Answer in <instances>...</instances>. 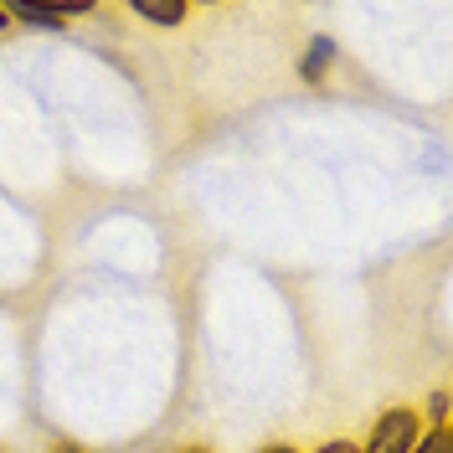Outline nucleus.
<instances>
[{
    "label": "nucleus",
    "instance_id": "f257e3e1",
    "mask_svg": "<svg viewBox=\"0 0 453 453\" xmlns=\"http://www.w3.org/2000/svg\"><path fill=\"white\" fill-rule=\"evenodd\" d=\"M418 433H423V412L418 407H387V412H376L361 453H407L418 443Z\"/></svg>",
    "mask_w": 453,
    "mask_h": 453
},
{
    "label": "nucleus",
    "instance_id": "f03ea898",
    "mask_svg": "<svg viewBox=\"0 0 453 453\" xmlns=\"http://www.w3.org/2000/svg\"><path fill=\"white\" fill-rule=\"evenodd\" d=\"M330 67H335V36H314V42H310V52L299 57V78H304L310 88H319Z\"/></svg>",
    "mask_w": 453,
    "mask_h": 453
},
{
    "label": "nucleus",
    "instance_id": "7ed1b4c3",
    "mask_svg": "<svg viewBox=\"0 0 453 453\" xmlns=\"http://www.w3.org/2000/svg\"><path fill=\"white\" fill-rule=\"evenodd\" d=\"M129 11H134L140 21H150V27H180V21L191 16L186 0H134Z\"/></svg>",
    "mask_w": 453,
    "mask_h": 453
},
{
    "label": "nucleus",
    "instance_id": "20e7f679",
    "mask_svg": "<svg viewBox=\"0 0 453 453\" xmlns=\"http://www.w3.org/2000/svg\"><path fill=\"white\" fill-rule=\"evenodd\" d=\"M11 21H27L36 31H67V16L62 11H47V5H5Z\"/></svg>",
    "mask_w": 453,
    "mask_h": 453
},
{
    "label": "nucleus",
    "instance_id": "39448f33",
    "mask_svg": "<svg viewBox=\"0 0 453 453\" xmlns=\"http://www.w3.org/2000/svg\"><path fill=\"white\" fill-rule=\"evenodd\" d=\"M407 453H453V427H423Z\"/></svg>",
    "mask_w": 453,
    "mask_h": 453
},
{
    "label": "nucleus",
    "instance_id": "423d86ee",
    "mask_svg": "<svg viewBox=\"0 0 453 453\" xmlns=\"http://www.w3.org/2000/svg\"><path fill=\"white\" fill-rule=\"evenodd\" d=\"M418 412H423V418H427L433 427H449V412H453V407H449V392L438 387V392L427 396V407H418Z\"/></svg>",
    "mask_w": 453,
    "mask_h": 453
},
{
    "label": "nucleus",
    "instance_id": "0eeeda50",
    "mask_svg": "<svg viewBox=\"0 0 453 453\" xmlns=\"http://www.w3.org/2000/svg\"><path fill=\"white\" fill-rule=\"evenodd\" d=\"M314 453H361V443H350V438H330V443H319Z\"/></svg>",
    "mask_w": 453,
    "mask_h": 453
},
{
    "label": "nucleus",
    "instance_id": "6e6552de",
    "mask_svg": "<svg viewBox=\"0 0 453 453\" xmlns=\"http://www.w3.org/2000/svg\"><path fill=\"white\" fill-rule=\"evenodd\" d=\"M257 453H304V449H299V443H263Z\"/></svg>",
    "mask_w": 453,
    "mask_h": 453
},
{
    "label": "nucleus",
    "instance_id": "1a4fd4ad",
    "mask_svg": "<svg viewBox=\"0 0 453 453\" xmlns=\"http://www.w3.org/2000/svg\"><path fill=\"white\" fill-rule=\"evenodd\" d=\"M5 31H11V11H5V5H0V36H5Z\"/></svg>",
    "mask_w": 453,
    "mask_h": 453
},
{
    "label": "nucleus",
    "instance_id": "9d476101",
    "mask_svg": "<svg viewBox=\"0 0 453 453\" xmlns=\"http://www.w3.org/2000/svg\"><path fill=\"white\" fill-rule=\"evenodd\" d=\"M175 453H211L206 443H186V449H175Z\"/></svg>",
    "mask_w": 453,
    "mask_h": 453
}]
</instances>
